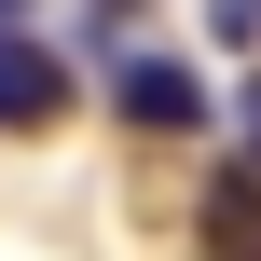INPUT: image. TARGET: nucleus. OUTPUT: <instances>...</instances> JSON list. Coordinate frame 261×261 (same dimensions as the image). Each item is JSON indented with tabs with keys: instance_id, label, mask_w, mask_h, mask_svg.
<instances>
[{
	"instance_id": "nucleus-1",
	"label": "nucleus",
	"mask_w": 261,
	"mask_h": 261,
	"mask_svg": "<svg viewBox=\"0 0 261 261\" xmlns=\"http://www.w3.org/2000/svg\"><path fill=\"white\" fill-rule=\"evenodd\" d=\"M110 110H124L138 138H206V83H193L179 55H124V69H110Z\"/></svg>"
},
{
	"instance_id": "nucleus-2",
	"label": "nucleus",
	"mask_w": 261,
	"mask_h": 261,
	"mask_svg": "<svg viewBox=\"0 0 261 261\" xmlns=\"http://www.w3.org/2000/svg\"><path fill=\"white\" fill-rule=\"evenodd\" d=\"M55 110H69V55L0 28V124H55Z\"/></svg>"
},
{
	"instance_id": "nucleus-3",
	"label": "nucleus",
	"mask_w": 261,
	"mask_h": 261,
	"mask_svg": "<svg viewBox=\"0 0 261 261\" xmlns=\"http://www.w3.org/2000/svg\"><path fill=\"white\" fill-rule=\"evenodd\" d=\"M206 248L261 261V165H220V179H206Z\"/></svg>"
},
{
	"instance_id": "nucleus-4",
	"label": "nucleus",
	"mask_w": 261,
	"mask_h": 261,
	"mask_svg": "<svg viewBox=\"0 0 261 261\" xmlns=\"http://www.w3.org/2000/svg\"><path fill=\"white\" fill-rule=\"evenodd\" d=\"M234 138H248V165H261V69H248V96H234Z\"/></svg>"
},
{
	"instance_id": "nucleus-5",
	"label": "nucleus",
	"mask_w": 261,
	"mask_h": 261,
	"mask_svg": "<svg viewBox=\"0 0 261 261\" xmlns=\"http://www.w3.org/2000/svg\"><path fill=\"white\" fill-rule=\"evenodd\" d=\"M0 28H14V0H0Z\"/></svg>"
}]
</instances>
